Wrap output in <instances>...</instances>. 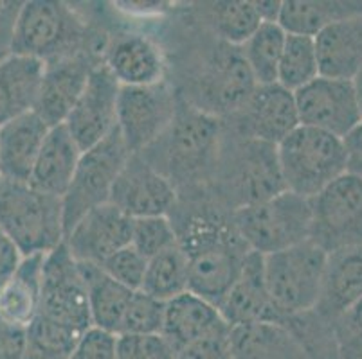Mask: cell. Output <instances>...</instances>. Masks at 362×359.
<instances>
[{
    "mask_svg": "<svg viewBox=\"0 0 362 359\" xmlns=\"http://www.w3.org/2000/svg\"><path fill=\"white\" fill-rule=\"evenodd\" d=\"M171 214L177 241L189 269V291L218 305L251 250L236 232L231 212H223V209L192 205L184 212L175 207Z\"/></svg>",
    "mask_w": 362,
    "mask_h": 359,
    "instance_id": "6da1fadb",
    "label": "cell"
},
{
    "mask_svg": "<svg viewBox=\"0 0 362 359\" xmlns=\"http://www.w3.org/2000/svg\"><path fill=\"white\" fill-rule=\"evenodd\" d=\"M226 126L222 118L199 110L182 95L173 123L143 151L144 158L177 189H202L215 182Z\"/></svg>",
    "mask_w": 362,
    "mask_h": 359,
    "instance_id": "7a4b0ae2",
    "label": "cell"
},
{
    "mask_svg": "<svg viewBox=\"0 0 362 359\" xmlns=\"http://www.w3.org/2000/svg\"><path fill=\"white\" fill-rule=\"evenodd\" d=\"M215 182L220 200L231 212L287 190L279 169L278 147L242 135L233 142L231 150H227L226 144L222 146Z\"/></svg>",
    "mask_w": 362,
    "mask_h": 359,
    "instance_id": "3957f363",
    "label": "cell"
},
{
    "mask_svg": "<svg viewBox=\"0 0 362 359\" xmlns=\"http://www.w3.org/2000/svg\"><path fill=\"white\" fill-rule=\"evenodd\" d=\"M276 147L285 189L305 200L346 174L344 147L335 135L299 124Z\"/></svg>",
    "mask_w": 362,
    "mask_h": 359,
    "instance_id": "277c9868",
    "label": "cell"
},
{
    "mask_svg": "<svg viewBox=\"0 0 362 359\" xmlns=\"http://www.w3.org/2000/svg\"><path fill=\"white\" fill-rule=\"evenodd\" d=\"M0 229L22 255L49 253L65 237L62 200L38 193L29 183L0 180Z\"/></svg>",
    "mask_w": 362,
    "mask_h": 359,
    "instance_id": "5b68a950",
    "label": "cell"
},
{
    "mask_svg": "<svg viewBox=\"0 0 362 359\" xmlns=\"http://www.w3.org/2000/svg\"><path fill=\"white\" fill-rule=\"evenodd\" d=\"M87 28L64 2L29 0L22 4L9 54L51 63L85 51Z\"/></svg>",
    "mask_w": 362,
    "mask_h": 359,
    "instance_id": "8992f818",
    "label": "cell"
},
{
    "mask_svg": "<svg viewBox=\"0 0 362 359\" xmlns=\"http://www.w3.org/2000/svg\"><path fill=\"white\" fill-rule=\"evenodd\" d=\"M231 219L247 248L259 255H271L310 239V200L288 190L233 210Z\"/></svg>",
    "mask_w": 362,
    "mask_h": 359,
    "instance_id": "52a82bcc",
    "label": "cell"
},
{
    "mask_svg": "<svg viewBox=\"0 0 362 359\" xmlns=\"http://www.w3.org/2000/svg\"><path fill=\"white\" fill-rule=\"evenodd\" d=\"M328 253L314 241L263 255V276L274 308L288 322L314 311Z\"/></svg>",
    "mask_w": 362,
    "mask_h": 359,
    "instance_id": "ba28073f",
    "label": "cell"
},
{
    "mask_svg": "<svg viewBox=\"0 0 362 359\" xmlns=\"http://www.w3.org/2000/svg\"><path fill=\"white\" fill-rule=\"evenodd\" d=\"M130 154L117 128L96 146L83 151L71 185L65 196L62 197L65 233L88 210L108 203L112 187L116 183Z\"/></svg>",
    "mask_w": 362,
    "mask_h": 359,
    "instance_id": "9c48e42d",
    "label": "cell"
},
{
    "mask_svg": "<svg viewBox=\"0 0 362 359\" xmlns=\"http://www.w3.org/2000/svg\"><path fill=\"white\" fill-rule=\"evenodd\" d=\"M310 241L327 253L362 246V180L342 174L310 200Z\"/></svg>",
    "mask_w": 362,
    "mask_h": 359,
    "instance_id": "30bf717a",
    "label": "cell"
},
{
    "mask_svg": "<svg viewBox=\"0 0 362 359\" xmlns=\"http://www.w3.org/2000/svg\"><path fill=\"white\" fill-rule=\"evenodd\" d=\"M180 94L166 79L146 87H121L117 131L132 154L143 153L163 137L179 107Z\"/></svg>",
    "mask_w": 362,
    "mask_h": 359,
    "instance_id": "8fae6325",
    "label": "cell"
},
{
    "mask_svg": "<svg viewBox=\"0 0 362 359\" xmlns=\"http://www.w3.org/2000/svg\"><path fill=\"white\" fill-rule=\"evenodd\" d=\"M204 65L195 79V97L187 103L218 118L238 114L256 88L242 49L218 42Z\"/></svg>",
    "mask_w": 362,
    "mask_h": 359,
    "instance_id": "7c38bea8",
    "label": "cell"
},
{
    "mask_svg": "<svg viewBox=\"0 0 362 359\" xmlns=\"http://www.w3.org/2000/svg\"><path fill=\"white\" fill-rule=\"evenodd\" d=\"M38 315L80 332L92 327L87 282L65 243L45 253L44 288Z\"/></svg>",
    "mask_w": 362,
    "mask_h": 359,
    "instance_id": "4fadbf2b",
    "label": "cell"
},
{
    "mask_svg": "<svg viewBox=\"0 0 362 359\" xmlns=\"http://www.w3.org/2000/svg\"><path fill=\"white\" fill-rule=\"evenodd\" d=\"M301 126L315 128L342 138L362 121L354 81L317 75L294 92Z\"/></svg>",
    "mask_w": 362,
    "mask_h": 359,
    "instance_id": "5bb4252c",
    "label": "cell"
},
{
    "mask_svg": "<svg viewBox=\"0 0 362 359\" xmlns=\"http://www.w3.org/2000/svg\"><path fill=\"white\" fill-rule=\"evenodd\" d=\"M108 203L130 219L171 216L179 203V193L164 174L137 153L130 154L121 169Z\"/></svg>",
    "mask_w": 362,
    "mask_h": 359,
    "instance_id": "9a60e30c",
    "label": "cell"
},
{
    "mask_svg": "<svg viewBox=\"0 0 362 359\" xmlns=\"http://www.w3.org/2000/svg\"><path fill=\"white\" fill-rule=\"evenodd\" d=\"M121 85L105 63L88 74L87 85L65 121V128L81 151L90 150L117 128V99Z\"/></svg>",
    "mask_w": 362,
    "mask_h": 359,
    "instance_id": "2e32d148",
    "label": "cell"
},
{
    "mask_svg": "<svg viewBox=\"0 0 362 359\" xmlns=\"http://www.w3.org/2000/svg\"><path fill=\"white\" fill-rule=\"evenodd\" d=\"M222 320L231 329L278 325L287 329L288 320L272 304L263 276V255L249 252L242 272L216 305Z\"/></svg>",
    "mask_w": 362,
    "mask_h": 359,
    "instance_id": "e0dca14e",
    "label": "cell"
},
{
    "mask_svg": "<svg viewBox=\"0 0 362 359\" xmlns=\"http://www.w3.org/2000/svg\"><path fill=\"white\" fill-rule=\"evenodd\" d=\"M238 135L278 146L299 126L294 92L281 85H256L242 110L229 117Z\"/></svg>",
    "mask_w": 362,
    "mask_h": 359,
    "instance_id": "ac0fdd59",
    "label": "cell"
},
{
    "mask_svg": "<svg viewBox=\"0 0 362 359\" xmlns=\"http://www.w3.org/2000/svg\"><path fill=\"white\" fill-rule=\"evenodd\" d=\"M132 219L105 203L88 210L65 233V246L78 262L101 266L108 257L130 245Z\"/></svg>",
    "mask_w": 362,
    "mask_h": 359,
    "instance_id": "d6986e66",
    "label": "cell"
},
{
    "mask_svg": "<svg viewBox=\"0 0 362 359\" xmlns=\"http://www.w3.org/2000/svg\"><path fill=\"white\" fill-rule=\"evenodd\" d=\"M96 65L98 61H94L87 51L45 63L33 111L49 128L64 124Z\"/></svg>",
    "mask_w": 362,
    "mask_h": 359,
    "instance_id": "ffe728a7",
    "label": "cell"
},
{
    "mask_svg": "<svg viewBox=\"0 0 362 359\" xmlns=\"http://www.w3.org/2000/svg\"><path fill=\"white\" fill-rule=\"evenodd\" d=\"M49 130L35 111L0 126V180L29 182Z\"/></svg>",
    "mask_w": 362,
    "mask_h": 359,
    "instance_id": "44dd1931",
    "label": "cell"
},
{
    "mask_svg": "<svg viewBox=\"0 0 362 359\" xmlns=\"http://www.w3.org/2000/svg\"><path fill=\"white\" fill-rule=\"evenodd\" d=\"M103 63L121 87H146L164 79V58L159 45L143 35L116 38L105 51Z\"/></svg>",
    "mask_w": 362,
    "mask_h": 359,
    "instance_id": "7402d4cb",
    "label": "cell"
},
{
    "mask_svg": "<svg viewBox=\"0 0 362 359\" xmlns=\"http://www.w3.org/2000/svg\"><path fill=\"white\" fill-rule=\"evenodd\" d=\"M314 42L319 75L354 81L362 68V13L328 24Z\"/></svg>",
    "mask_w": 362,
    "mask_h": 359,
    "instance_id": "603a6c76",
    "label": "cell"
},
{
    "mask_svg": "<svg viewBox=\"0 0 362 359\" xmlns=\"http://www.w3.org/2000/svg\"><path fill=\"white\" fill-rule=\"evenodd\" d=\"M362 298V246L328 253L314 311L334 322Z\"/></svg>",
    "mask_w": 362,
    "mask_h": 359,
    "instance_id": "cb8c5ba5",
    "label": "cell"
},
{
    "mask_svg": "<svg viewBox=\"0 0 362 359\" xmlns=\"http://www.w3.org/2000/svg\"><path fill=\"white\" fill-rule=\"evenodd\" d=\"M223 325L227 324L215 304L186 291L166 302L160 336L177 354Z\"/></svg>",
    "mask_w": 362,
    "mask_h": 359,
    "instance_id": "d4e9b609",
    "label": "cell"
},
{
    "mask_svg": "<svg viewBox=\"0 0 362 359\" xmlns=\"http://www.w3.org/2000/svg\"><path fill=\"white\" fill-rule=\"evenodd\" d=\"M81 154L83 151L76 144L65 124L52 126L42 144L28 183L38 193L62 200L71 185Z\"/></svg>",
    "mask_w": 362,
    "mask_h": 359,
    "instance_id": "484cf974",
    "label": "cell"
},
{
    "mask_svg": "<svg viewBox=\"0 0 362 359\" xmlns=\"http://www.w3.org/2000/svg\"><path fill=\"white\" fill-rule=\"evenodd\" d=\"M45 253L24 255L0 288V316L21 327H29L40 312Z\"/></svg>",
    "mask_w": 362,
    "mask_h": 359,
    "instance_id": "4316f807",
    "label": "cell"
},
{
    "mask_svg": "<svg viewBox=\"0 0 362 359\" xmlns=\"http://www.w3.org/2000/svg\"><path fill=\"white\" fill-rule=\"evenodd\" d=\"M44 68L42 61L25 56L0 59V126L33 111Z\"/></svg>",
    "mask_w": 362,
    "mask_h": 359,
    "instance_id": "83f0119b",
    "label": "cell"
},
{
    "mask_svg": "<svg viewBox=\"0 0 362 359\" xmlns=\"http://www.w3.org/2000/svg\"><path fill=\"white\" fill-rule=\"evenodd\" d=\"M87 282L92 327L119 336L121 322L134 291L107 275L100 266L78 262Z\"/></svg>",
    "mask_w": 362,
    "mask_h": 359,
    "instance_id": "f1b7e54d",
    "label": "cell"
},
{
    "mask_svg": "<svg viewBox=\"0 0 362 359\" xmlns=\"http://www.w3.org/2000/svg\"><path fill=\"white\" fill-rule=\"evenodd\" d=\"M233 359H305L291 331L278 325L231 329Z\"/></svg>",
    "mask_w": 362,
    "mask_h": 359,
    "instance_id": "f546056e",
    "label": "cell"
},
{
    "mask_svg": "<svg viewBox=\"0 0 362 359\" xmlns=\"http://www.w3.org/2000/svg\"><path fill=\"white\" fill-rule=\"evenodd\" d=\"M202 16L213 35L233 47H242L263 24L255 2L249 0H229L204 4Z\"/></svg>",
    "mask_w": 362,
    "mask_h": 359,
    "instance_id": "4dcf8cb0",
    "label": "cell"
},
{
    "mask_svg": "<svg viewBox=\"0 0 362 359\" xmlns=\"http://www.w3.org/2000/svg\"><path fill=\"white\" fill-rule=\"evenodd\" d=\"M141 291L164 304L189 291V269L179 241L148 259Z\"/></svg>",
    "mask_w": 362,
    "mask_h": 359,
    "instance_id": "1f68e13d",
    "label": "cell"
},
{
    "mask_svg": "<svg viewBox=\"0 0 362 359\" xmlns=\"http://www.w3.org/2000/svg\"><path fill=\"white\" fill-rule=\"evenodd\" d=\"M287 32L278 22H263L242 45V54L256 85L278 83V68Z\"/></svg>",
    "mask_w": 362,
    "mask_h": 359,
    "instance_id": "d6a6232c",
    "label": "cell"
},
{
    "mask_svg": "<svg viewBox=\"0 0 362 359\" xmlns=\"http://www.w3.org/2000/svg\"><path fill=\"white\" fill-rule=\"evenodd\" d=\"M332 2H310V0H287L281 2L278 24L287 35L315 36L328 24L344 16L357 15V9H342Z\"/></svg>",
    "mask_w": 362,
    "mask_h": 359,
    "instance_id": "836d02e7",
    "label": "cell"
},
{
    "mask_svg": "<svg viewBox=\"0 0 362 359\" xmlns=\"http://www.w3.org/2000/svg\"><path fill=\"white\" fill-rule=\"evenodd\" d=\"M319 75L317 52L312 36L287 35L278 68V85L298 92Z\"/></svg>",
    "mask_w": 362,
    "mask_h": 359,
    "instance_id": "e575fe53",
    "label": "cell"
},
{
    "mask_svg": "<svg viewBox=\"0 0 362 359\" xmlns=\"http://www.w3.org/2000/svg\"><path fill=\"white\" fill-rule=\"evenodd\" d=\"M83 332L38 315L25 334L24 359H69Z\"/></svg>",
    "mask_w": 362,
    "mask_h": 359,
    "instance_id": "d590c367",
    "label": "cell"
},
{
    "mask_svg": "<svg viewBox=\"0 0 362 359\" xmlns=\"http://www.w3.org/2000/svg\"><path fill=\"white\" fill-rule=\"evenodd\" d=\"M173 245H177V232L170 216L132 219L130 246L144 259H151Z\"/></svg>",
    "mask_w": 362,
    "mask_h": 359,
    "instance_id": "8d00e7d4",
    "label": "cell"
},
{
    "mask_svg": "<svg viewBox=\"0 0 362 359\" xmlns=\"http://www.w3.org/2000/svg\"><path fill=\"white\" fill-rule=\"evenodd\" d=\"M166 304L139 289L134 291L121 322L119 336L160 334Z\"/></svg>",
    "mask_w": 362,
    "mask_h": 359,
    "instance_id": "74e56055",
    "label": "cell"
},
{
    "mask_svg": "<svg viewBox=\"0 0 362 359\" xmlns=\"http://www.w3.org/2000/svg\"><path fill=\"white\" fill-rule=\"evenodd\" d=\"M148 259H144L139 252L132 248L130 245L121 248L114 255H110L103 264L100 266L110 279L123 284L132 291H139L146 273Z\"/></svg>",
    "mask_w": 362,
    "mask_h": 359,
    "instance_id": "f35d334b",
    "label": "cell"
},
{
    "mask_svg": "<svg viewBox=\"0 0 362 359\" xmlns=\"http://www.w3.org/2000/svg\"><path fill=\"white\" fill-rule=\"evenodd\" d=\"M332 324L339 359H362V298Z\"/></svg>",
    "mask_w": 362,
    "mask_h": 359,
    "instance_id": "ab89813d",
    "label": "cell"
},
{
    "mask_svg": "<svg viewBox=\"0 0 362 359\" xmlns=\"http://www.w3.org/2000/svg\"><path fill=\"white\" fill-rule=\"evenodd\" d=\"M175 355L160 334L117 336L116 359H175Z\"/></svg>",
    "mask_w": 362,
    "mask_h": 359,
    "instance_id": "60d3db41",
    "label": "cell"
},
{
    "mask_svg": "<svg viewBox=\"0 0 362 359\" xmlns=\"http://www.w3.org/2000/svg\"><path fill=\"white\" fill-rule=\"evenodd\" d=\"M175 359H233L231 327L223 325L216 329L202 340L177 352Z\"/></svg>",
    "mask_w": 362,
    "mask_h": 359,
    "instance_id": "b9f144b4",
    "label": "cell"
},
{
    "mask_svg": "<svg viewBox=\"0 0 362 359\" xmlns=\"http://www.w3.org/2000/svg\"><path fill=\"white\" fill-rule=\"evenodd\" d=\"M117 336L90 327L76 341L69 359H116Z\"/></svg>",
    "mask_w": 362,
    "mask_h": 359,
    "instance_id": "7bdbcfd3",
    "label": "cell"
},
{
    "mask_svg": "<svg viewBox=\"0 0 362 359\" xmlns=\"http://www.w3.org/2000/svg\"><path fill=\"white\" fill-rule=\"evenodd\" d=\"M28 329L0 316V359H24Z\"/></svg>",
    "mask_w": 362,
    "mask_h": 359,
    "instance_id": "ee69618b",
    "label": "cell"
},
{
    "mask_svg": "<svg viewBox=\"0 0 362 359\" xmlns=\"http://www.w3.org/2000/svg\"><path fill=\"white\" fill-rule=\"evenodd\" d=\"M24 2H6L0 0V58L9 54L11 51L13 35H15L16 20Z\"/></svg>",
    "mask_w": 362,
    "mask_h": 359,
    "instance_id": "f6af8a7d",
    "label": "cell"
},
{
    "mask_svg": "<svg viewBox=\"0 0 362 359\" xmlns=\"http://www.w3.org/2000/svg\"><path fill=\"white\" fill-rule=\"evenodd\" d=\"M341 140L346 157V174L362 180V121Z\"/></svg>",
    "mask_w": 362,
    "mask_h": 359,
    "instance_id": "bcb514c9",
    "label": "cell"
},
{
    "mask_svg": "<svg viewBox=\"0 0 362 359\" xmlns=\"http://www.w3.org/2000/svg\"><path fill=\"white\" fill-rule=\"evenodd\" d=\"M22 252L18 246L13 243L11 237L0 229V288L4 286L11 273L15 272L16 266L21 264L22 261Z\"/></svg>",
    "mask_w": 362,
    "mask_h": 359,
    "instance_id": "7dc6e473",
    "label": "cell"
},
{
    "mask_svg": "<svg viewBox=\"0 0 362 359\" xmlns=\"http://www.w3.org/2000/svg\"><path fill=\"white\" fill-rule=\"evenodd\" d=\"M354 87H355V92H357L358 104H361V111H362V68L358 71V74L354 78Z\"/></svg>",
    "mask_w": 362,
    "mask_h": 359,
    "instance_id": "c3c4849f",
    "label": "cell"
},
{
    "mask_svg": "<svg viewBox=\"0 0 362 359\" xmlns=\"http://www.w3.org/2000/svg\"><path fill=\"white\" fill-rule=\"evenodd\" d=\"M4 58H6V56H4ZM0 59H2V58H0Z\"/></svg>",
    "mask_w": 362,
    "mask_h": 359,
    "instance_id": "681fc988",
    "label": "cell"
}]
</instances>
